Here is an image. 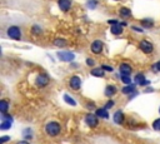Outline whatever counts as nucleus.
I'll return each instance as SVG.
<instances>
[{
  "label": "nucleus",
  "mask_w": 160,
  "mask_h": 144,
  "mask_svg": "<svg viewBox=\"0 0 160 144\" xmlns=\"http://www.w3.org/2000/svg\"><path fill=\"white\" fill-rule=\"evenodd\" d=\"M115 92H116L115 87H113V85H109V87H106V89H105V95H106V97H111V95L115 94Z\"/></svg>",
  "instance_id": "obj_14"
},
{
  "label": "nucleus",
  "mask_w": 160,
  "mask_h": 144,
  "mask_svg": "<svg viewBox=\"0 0 160 144\" xmlns=\"http://www.w3.org/2000/svg\"><path fill=\"white\" fill-rule=\"evenodd\" d=\"M134 92H135V87L133 84L128 85V87H125V88H123V93H124V94H130V93H134Z\"/></svg>",
  "instance_id": "obj_17"
},
{
  "label": "nucleus",
  "mask_w": 160,
  "mask_h": 144,
  "mask_svg": "<svg viewBox=\"0 0 160 144\" xmlns=\"http://www.w3.org/2000/svg\"><path fill=\"white\" fill-rule=\"evenodd\" d=\"M101 68H103L104 70H106V71H113V68H111V67H109V65H103Z\"/></svg>",
  "instance_id": "obj_27"
},
{
  "label": "nucleus",
  "mask_w": 160,
  "mask_h": 144,
  "mask_svg": "<svg viewBox=\"0 0 160 144\" xmlns=\"http://www.w3.org/2000/svg\"><path fill=\"white\" fill-rule=\"evenodd\" d=\"M48 83H49V78H48V75H45V74H42L36 78V84L40 85V87H45Z\"/></svg>",
  "instance_id": "obj_8"
},
{
  "label": "nucleus",
  "mask_w": 160,
  "mask_h": 144,
  "mask_svg": "<svg viewBox=\"0 0 160 144\" xmlns=\"http://www.w3.org/2000/svg\"><path fill=\"white\" fill-rule=\"evenodd\" d=\"M65 44H66L65 40H61V39H56L55 40V45L56 46H64Z\"/></svg>",
  "instance_id": "obj_24"
},
{
  "label": "nucleus",
  "mask_w": 160,
  "mask_h": 144,
  "mask_svg": "<svg viewBox=\"0 0 160 144\" xmlns=\"http://www.w3.org/2000/svg\"><path fill=\"white\" fill-rule=\"evenodd\" d=\"M88 5H89L91 9H94L95 6H96V1H94V0H90V1H88Z\"/></svg>",
  "instance_id": "obj_26"
},
{
  "label": "nucleus",
  "mask_w": 160,
  "mask_h": 144,
  "mask_svg": "<svg viewBox=\"0 0 160 144\" xmlns=\"http://www.w3.org/2000/svg\"><path fill=\"white\" fill-rule=\"evenodd\" d=\"M10 139V137H8V135H4L1 138V143H5V142H8V140Z\"/></svg>",
  "instance_id": "obj_28"
},
{
  "label": "nucleus",
  "mask_w": 160,
  "mask_h": 144,
  "mask_svg": "<svg viewBox=\"0 0 160 144\" xmlns=\"http://www.w3.org/2000/svg\"><path fill=\"white\" fill-rule=\"evenodd\" d=\"M64 99H65V102L68 103V104H71V105H76V102L74 100V99L71 98L70 95H68V94H65V95H64Z\"/></svg>",
  "instance_id": "obj_20"
},
{
  "label": "nucleus",
  "mask_w": 160,
  "mask_h": 144,
  "mask_svg": "<svg viewBox=\"0 0 160 144\" xmlns=\"http://www.w3.org/2000/svg\"><path fill=\"white\" fill-rule=\"evenodd\" d=\"M111 33L114 34V35H118V34H121L123 32V28H121V25H118V24H115V25L111 26Z\"/></svg>",
  "instance_id": "obj_15"
},
{
  "label": "nucleus",
  "mask_w": 160,
  "mask_h": 144,
  "mask_svg": "<svg viewBox=\"0 0 160 144\" xmlns=\"http://www.w3.org/2000/svg\"><path fill=\"white\" fill-rule=\"evenodd\" d=\"M45 132H46L49 135H52V137L58 135V134L60 133V125H59V123H56V122H50V123H48L46 127H45Z\"/></svg>",
  "instance_id": "obj_1"
},
{
  "label": "nucleus",
  "mask_w": 160,
  "mask_h": 144,
  "mask_svg": "<svg viewBox=\"0 0 160 144\" xmlns=\"http://www.w3.org/2000/svg\"><path fill=\"white\" fill-rule=\"evenodd\" d=\"M123 120H124V114H123L121 112H116L114 114V122L116 123V124H120V123H123Z\"/></svg>",
  "instance_id": "obj_12"
},
{
  "label": "nucleus",
  "mask_w": 160,
  "mask_h": 144,
  "mask_svg": "<svg viewBox=\"0 0 160 144\" xmlns=\"http://www.w3.org/2000/svg\"><path fill=\"white\" fill-rule=\"evenodd\" d=\"M121 80L124 81L125 84H130L131 83V78L129 75H121Z\"/></svg>",
  "instance_id": "obj_22"
},
{
  "label": "nucleus",
  "mask_w": 160,
  "mask_h": 144,
  "mask_svg": "<svg viewBox=\"0 0 160 144\" xmlns=\"http://www.w3.org/2000/svg\"><path fill=\"white\" fill-rule=\"evenodd\" d=\"M155 68H156V69H158V70L160 71V61H158V64L155 65Z\"/></svg>",
  "instance_id": "obj_33"
},
{
  "label": "nucleus",
  "mask_w": 160,
  "mask_h": 144,
  "mask_svg": "<svg viewBox=\"0 0 160 144\" xmlns=\"http://www.w3.org/2000/svg\"><path fill=\"white\" fill-rule=\"evenodd\" d=\"M8 35H9V38H11V39L19 40L20 38H21V33H20V29L18 26H10L8 29Z\"/></svg>",
  "instance_id": "obj_2"
},
{
  "label": "nucleus",
  "mask_w": 160,
  "mask_h": 144,
  "mask_svg": "<svg viewBox=\"0 0 160 144\" xmlns=\"http://www.w3.org/2000/svg\"><path fill=\"white\" fill-rule=\"evenodd\" d=\"M86 64H88V65H94V60L88 59V60H86Z\"/></svg>",
  "instance_id": "obj_31"
},
{
  "label": "nucleus",
  "mask_w": 160,
  "mask_h": 144,
  "mask_svg": "<svg viewBox=\"0 0 160 144\" xmlns=\"http://www.w3.org/2000/svg\"><path fill=\"white\" fill-rule=\"evenodd\" d=\"M141 24L145 26V28H150V26L153 25V22L150 19H145V20H143V22H141Z\"/></svg>",
  "instance_id": "obj_21"
},
{
  "label": "nucleus",
  "mask_w": 160,
  "mask_h": 144,
  "mask_svg": "<svg viewBox=\"0 0 160 144\" xmlns=\"http://www.w3.org/2000/svg\"><path fill=\"white\" fill-rule=\"evenodd\" d=\"M109 24H111V25H115V24H118L116 20H109Z\"/></svg>",
  "instance_id": "obj_32"
},
{
  "label": "nucleus",
  "mask_w": 160,
  "mask_h": 144,
  "mask_svg": "<svg viewBox=\"0 0 160 144\" xmlns=\"http://www.w3.org/2000/svg\"><path fill=\"white\" fill-rule=\"evenodd\" d=\"M120 14H121V15H130V10L127 9V8H123V9L120 10Z\"/></svg>",
  "instance_id": "obj_25"
},
{
  "label": "nucleus",
  "mask_w": 160,
  "mask_h": 144,
  "mask_svg": "<svg viewBox=\"0 0 160 144\" xmlns=\"http://www.w3.org/2000/svg\"><path fill=\"white\" fill-rule=\"evenodd\" d=\"M70 87L73 88L74 90H78V89H80V87H81V80H80V78L78 77V75H74V77L70 79Z\"/></svg>",
  "instance_id": "obj_5"
},
{
  "label": "nucleus",
  "mask_w": 160,
  "mask_h": 144,
  "mask_svg": "<svg viewBox=\"0 0 160 144\" xmlns=\"http://www.w3.org/2000/svg\"><path fill=\"white\" fill-rule=\"evenodd\" d=\"M153 128L155 130H160V119H156V120L153 123Z\"/></svg>",
  "instance_id": "obj_23"
},
{
  "label": "nucleus",
  "mask_w": 160,
  "mask_h": 144,
  "mask_svg": "<svg viewBox=\"0 0 160 144\" xmlns=\"http://www.w3.org/2000/svg\"><path fill=\"white\" fill-rule=\"evenodd\" d=\"M58 57H59L60 60L63 61H73L75 55L73 53H69V51H59L58 53Z\"/></svg>",
  "instance_id": "obj_3"
},
{
  "label": "nucleus",
  "mask_w": 160,
  "mask_h": 144,
  "mask_svg": "<svg viewBox=\"0 0 160 144\" xmlns=\"http://www.w3.org/2000/svg\"><path fill=\"white\" fill-rule=\"evenodd\" d=\"M58 4H59V8L63 10V11H68L71 6V1L70 0H59Z\"/></svg>",
  "instance_id": "obj_9"
},
{
  "label": "nucleus",
  "mask_w": 160,
  "mask_h": 144,
  "mask_svg": "<svg viewBox=\"0 0 160 144\" xmlns=\"http://www.w3.org/2000/svg\"><path fill=\"white\" fill-rule=\"evenodd\" d=\"M16 144H29V143L25 142V140H23V142H19V143H16Z\"/></svg>",
  "instance_id": "obj_34"
},
{
  "label": "nucleus",
  "mask_w": 160,
  "mask_h": 144,
  "mask_svg": "<svg viewBox=\"0 0 160 144\" xmlns=\"http://www.w3.org/2000/svg\"><path fill=\"white\" fill-rule=\"evenodd\" d=\"M8 108H9V104H8V102H5V100H1L0 102V112L4 114V113L8 110Z\"/></svg>",
  "instance_id": "obj_18"
},
{
  "label": "nucleus",
  "mask_w": 160,
  "mask_h": 144,
  "mask_svg": "<svg viewBox=\"0 0 160 144\" xmlns=\"http://www.w3.org/2000/svg\"><path fill=\"white\" fill-rule=\"evenodd\" d=\"M10 125H11V120H8V119H4L1 123V125H0V128H1L3 130H6V129H9L10 128Z\"/></svg>",
  "instance_id": "obj_19"
},
{
  "label": "nucleus",
  "mask_w": 160,
  "mask_h": 144,
  "mask_svg": "<svg viewBox=\"0 0 160 144\" xmlns=\"http://www.w3.org/2000/svg\"><path fill=\"white\" fill-rule=\"evenodd\" d=\"M85 122H86V124L89 125L90 128H94V127L98 125V115L88 114L86 118H85Z\"/></svg>",
  "instance_id": "obj_4"
},
{
  "label": "nucleus",
  "mask_w": 160,
  "mask_h": 144,
  "mask_svg": "<svg viewBox=\"0 0 160 144\" xmlns=\"http://www.w3.org/2000/svg\"><path fill=\"white\" fill-rule=\"evenodd\" d=\"M96 115L100 116V118H104V119L109 118V114H108L106 109H98V110H96Z\"/></svg>",
  "instance_id": "obj_16"
},
{
  "label": "nucleus",
  "mask_w": 160,
  "mask_h": 144,
  "mask_svg": "<svg viewBox=\"0 0 160 144\" xmlns=\"http://www.w3.org/2000/svg\"><path fill=\"white\" fill-rule=\"evenodd\" d=\"M114 105V103L113 102H109V103H106V105H105V109L106 108H110V107H113Z\"/></svg>",
  "instance_id": "obj_30"
},
{
  "label": "nucleus",
  "mask_w": 160,
  "mask_h": 144,
  "mask_svg": "<svg viewBox=\"0 0 160 144\" xmlns=\"http://www.w3.org/2000/svg\"><path fill=\"white\" fill-rule=\"evenodd\" d=\"M159 112H160V109H159Z\"/></svg>",
  "instance_id": "obj_35"
},
{
  "label": "nucleus",
  "mask_w": 160,
  "mask_h": 144,
  "mask_svg": "<svg viewBox=\"0 0 160 144\" xmlns=\"http://www.w3.org/2000/svg\"><path fill=\"white\" fill-rule=\"evenodd\" d=\"M91 75H94V77H104V70L101 69V68H94L93 70H91Z\"/></svg>",
  "instance_id": "obj_13"
},
{
  "label": "nucleus",
  "mask_w": 160,
  "mask_h": 144,
  "mask_svg": "<svg viewBox=\"0 0 160 144\" xmlns=\"http://www.w3.org/2000/svg\"><path fill=\"white\" fill-rule=\"evenodd\" d=\"M101 50H103V43H101L100 40H95V42L91 44V51H93L94 54H99V53H101Z\"/></svg>",
  "instance_id": "obj_6"
},
{
  "label": "nucleus",
  "mask_w": 160,
  "mask_h": 144,
  "mask_svg": "<svg viewBox=\"0 0 160 144\" xmlns=\"http://www.w3.org/2000/svg\"><path fill=\"white\" fill-rule=\"evenodd\" d=\"M119 70H120L121 75H130V73H131V68H130V65H128V64H121Z\"/></svg>",
  "instance_id": "obj_10"
},
{
  "label": "nucleus",
  "mask_w": 160,
  "mask_h": 144,
  "mask_svg": "<svg viewBox=\"0 0 160 144\" xmlns=\"http://www.w3.org/2000/svg\"><path fill=\"white\" fill-rule=\"evenodd\" d=\"M135 81H137L138 84H140V85H146V84H149V81L145 80V77H144L143 74H138L137 77H135Z\"/></svg>",
  "instance_id": "obj_11"
},
{
  "label": "nucleus",
  "mask_w": 160,
  "mask_h": 144,
  "mask_svg": "<svg viewBox=\"0 0 160 144\" xmlns=\"http://www.w3.org/2000/svg\"><path fill=\"white\" fill-rule=\"evenodd\" d=\"M140 49L144 51V53H151L153 51V44L151 43H149V42H146V40H143V42L140 43Z\"/></svg>",
  "instance_id": "obj_7"
},
{
  "label": "nucleus",
  "mask_w": 160,
  "mask_h": 144,
  "mask_svg": "<svg viewBox=\"0 0 160 144\" xmlns=\"http://www.w3.org/2000/svg\"><path fill=\"white\" fill-rule=\"evenodd\" d=\"M33 30H34V33H36V34H38V33H40V32H42V29H39V26H34V28H33Z\"/></svg>",
  "instance_id": "obj_29"
}]
</instances>
